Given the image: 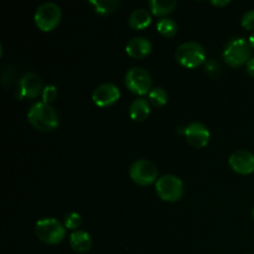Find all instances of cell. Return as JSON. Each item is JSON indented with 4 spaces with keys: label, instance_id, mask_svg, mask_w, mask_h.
I'll list each match as a JSON object with an SVG mask.
<instances>
[{
    "label": "cell",
    "instance_id": "6da1fadb",
    "mask_svg": "<svg viewBox=\"0 0 254 254\" xmlns=\"http://www.w3.org/2000/svg\"><path fill=\"white\" fill-rule=\"evenodd\" d=\"M27 119L30 124L40 131H51L59 127L56 112L50 104L44 102H37L30 108Z\"/></svg>",
    "mask_w": 254,
    "mask_h": 254
},
{
    "label": "cell",
    "instance_id": "7a4b0ae2",
    "mask_svg": "<svg viewBox=\"0 0 254 254\" xmlns=\"http://www.w3.org/2000/svg\"><path fill=\"white\" fill-rule=\"evenodd\" d=\"M36 236L46 245H59L66 236V227L56 218H42L35 226Z\"/></svg>",
    "mask_w": 254,
    "mask_h": 254
},
{
    "label": "cell",
    "instance_id": "3957f363",
    "mask_svg": "<svg viewBox=\"0 0 254 254\" xmlns=\"http://www.w3.org/2000/svg\"><path fill=\"white\" fill-rule=\"evenodd\" d=\"M176 60L180 64L188 68H195L206 62V54L203 47L197 42H185L176 50Z\"/></svg>",
    "mask_w": 254,
    "mask_h": 254
},
{
    "label": "cell",
    "instance_id": "277c9868",
    "mask_svg": "<svg viewBox=\"0 0 254 254\" xmlns=\"http://www.w3.org/2000/svg\"><path fill=\"white\" fill-rule=\"evenodd\" d=\"M251 45L247 40L233 39L223 51V59L231 67H240L251 60Z\"/></svg>",
    "mask_w": 254,
    "mask_h": 254
},
{
    "label": "cell",
    "instance_id": "5b68a950",
    "mask_svg": "<svg viewBox=\"0 0 254 254\" xmlns=\"http://www.w3.org/2000/svg\"><path fill=\"white\" fill-rule=\"evenodd\" d=\"M61 9L55 2H45L35 12V24L42 31H51L61 21Z\"/></svg>",
    "mask_w": 254,
    "mask_h": 254
},
{
    "label": "cell",
    "instance_id": "8992f818",
    "mask_svg": "<svg viewBox=\"0 0 254 254\" xmlns=\"http://www.w3.org/2000/svg\"><path fill=\"white\" fill-rule=\"evenodd\" d=\"M156 193L164 201L175 202L180 200L184 192L183 181L174 175H164L156 181Z\"/></svg>",
    "mask_w": 254,
    "mask_h": 254
},
{
    "label": "cell",
    "instance_id": "52a82bcc",
    "mask_svg": "<svg viewBox=\"0 0 254 254\" xmlns=\"http://www.w3.org/2000/svg\"><path fill=\"white\" fill-rule=\"evenodd\" d=\"M126 86L133 93L144 96L151 91V77L148 71L141 67H133L126 74Z\"/></svg>",
    "mask_w": 254,
    "mask_h": 254
},
{
    "label": "cell",
    "instance_id": "ba28073f",
    "mask_svg": "<svg viewBox=\"0 0 254 254\" xmlns=\"http://www.w3.org/2000/svg\"><path fill=\"white\" fill-rule=\"evenodd\" d=\"M130 178L134 183L141 186H148L158 179V169L149 160H136L130 166Z\"/></svg>",
    "mask_w": 254,
    "mask_h": 254
},
{
    "label": "cell",
    "instance_id": "9c48e42d",
    "mask_svg": "<svg viewBox=\"0 0 254 254\" xmlns=\"http://www.w3.org/2000/svg\"><path fill=\"white\" fill-rule=\"evenodd\" d=\"M42 91L44 89H42L41 78L36 73L27 72L19 81V92H17L19 98H36L40 93H42Z\"/></svg>",
    "mask_w": 254,
    "mask_h": 254
},
{
    "label": "cell",
    "instance_id": "30bf717a",
    "mask_svg": "<svg viewBox=\"0 0 254 254\" xmlns=\"http://www.w3.org/2000/svg\"><path fill=\"white\" fill-rule=\"evenodd\" d=\"M233 171L241 175H250L254 173V154L248 150L235 151L228 159Z\"/></svg>",
    "mask_w": 254,
    "mask_h": 254
},
{
    "label": "cell",
    "instance_id": "8fae6325",
    "mask_svg": "<svg viewBox=\"0 0 254 254\" xmlns=\"http://www.w3.org/2000/svg\"><path fill=\"white\" fill-rule=\"evenodd\" d=\"M119 97H121V92H119L118 87L112 83L101 84L94 89L93 94H92V99L98 107L112 106L118 101Z\"/></svg>",
    "mask_w": 254,
    "mask_h": 254
},
{
    "label": "cell",
    "instance_id": "7c38bea8",
    "mask_svg": "<svg viewBox=\"0 0 254 254\" xmlns=\"http://www.w3.org/2000/svg\"><path fill=\"white\" fill-rule=\"evenodd\" d=\"M184 133H185L188 143L193 148H203L210 141V131L201 123L189 124L185 130H184Z\"/></svg>",
    "mask_w": 254,
    "mask_h": 254
},
{
    "label": "cell",
    "instance_id": "4fadbf2b",
    "mask_svg": "<svg viewBox=\"0 0 254 254\" xmlns=\"http://www.w3.org/2000/svg\"><path fill=\"white\" fill-rule=\"evenodd\" d=\"M151 42L145 37H134L128 42L126 51L131 59H144L151 52Z\"/></svg>",
    "mask_w": 254,
    "mask_h": 254
},
{
    "label": "cell",
    "instance_id": "5bb4252c",
    "mask_svg": "<svg viewBox=\"0 0 254 254\" xmlns=\"http://www.w3.org/2000/svg\"><path fill=\"white\" fill-rule=\"evenodd\" d=\"M69 245L74 252L86 253L92 247L91 236L83 231H76L69 236Z\"/></svg>",
    "mask_w": 254,
    "mask_h": 254
},
{
    "label": "cell",
    "instance_id": "9a60e30c",
    "mask_svg": "<svg viewBox=\"0 0 254 254\" xmlns=\"http://www.w3.org/2000/svg\"><path fill=\"white\" fill-rule=\"evenodd\" d=\"M150 114V106L149 102L144 98H138L129 107V116L133 121L143 122Z\"/></svg>",
    "mask_w": 254,
    "mask_h": 254
},
{
    "label": "cell",
    "instance_id": "2e32d148",
    "mask_svg": "<svg viewBox=\"0 0 254 254\" xmlns=\"http://www.w3.org/2000/svg\"><path fill=\"white\" fill-rule=\"evenodd\" d=\"M129 26L135 30H143L151 24V15L145 9H136L129 16Z\"/></svg>",
    "mask_w": 254,
    "mask_h": 254
},
{
    "label": "cell",
    "instance_id": "e0dca14e",
    "mask_svg": "<svg viewBox=\"0 0 254 254\" xmlns=\"http://www.w3.org/2000/svg\"><path fill=\"white\" fill-rule=\"evenodd\" d=\"M151 12L156 16H164L168 15L175 9L176 1L175 0H151L149 1Z\"/></svg>",
    "mask_w": 254,
    "mask_h": 254
},
{
    "label": "cell",
    "instance_id": "ac0fdd59",
    "mask_svg": "<svg viewBox=\"0 0 254 254\" xmlns=\"http://www.w3.org/2000/svg\"><path fill=\"white\" fill-rule=\"evenodd\" d=\"M89 2L94 6V10H96L97 14L101 15L111 14L119 5V1H117V0H99V1L98 0H92Z\"/></svg>",
    "mask_w": 254,
    "mask_h": 254
},
{
    "label": "cell",
    "instance_id": "d6986e66",
    "mask_svg": "<svg viewBox=\"0 0 254 254\" xmlns=\"http://www.w3.org/2000/svg\"><path fill=\"white\" fill-rule=\"evenodd\" d=\"M159 34L163 35L164 37H173L178 32V25L171 19H163L156 25Z\"/></svg>",
    "mask_w": 254,
    "mask_h": 254
},
{
    "label": "cell",
    "instance_id": "ffe728a7",
    "mask_svg": "<svg viewBox=\"0 0 254 254\" xmlns=\"http://www.w3.org/2000/svg\"><path fill=\"white\" fill-rule=\"evenodd\" d=\"M149 102L155 107L165 106L168 102V93L163 88H154L149 93Z\"/></svg>",
    "mask_w": 254,
    "mask_h": 254
},
{
    "label": "cell",
    "instance_id": "44dd1931",
    "mask_svg": "<svg viewBox=\"0 0 254 254\" xmlns=\"http://www.w3.org/2000/svg\"><path fill=\"white\" fill-rule=\"evenodd\" d=\"M81 216L76 212H72L69 215H67L64 217V227L68 228V230H76L81 226Z\"/></svg>",
    "mask_w": 254,
    "mask_h": 254
},
{
    "label": "cell",
    "instance_id": "7402d4cb",
    "mask_svg": "<svg viewBox=\"0 0 254 254\" xmlns=\"http://www.w3.org/2000/svg\"><path fill=\"white\" fill-rule=\"evenodd\" d=\"M42 102L49 104L50 102L55 101L57 97V88L55 86H46L42 91Z\"/></svg>",
    "mask_w": 254,
    "mask_h": 254
},
{
    "label": "cell",
    "instance_id": "603a6c76",
    "mask_svg": "<svg viewBox=\"0 0 254 254\" xmlns=\"http://www.w3.org/2000/svg\"><path fill=\"white\" fill-rule=\"evenodd\" d=\"M205 69H206V72L210 74V76L215 77V76H217L218 73H220L221 66H220V64L216 61V60L211 59V60H208V61H206Z\"/></svg>",
    "mask_w": 254,
    "mask_h": 254
},
{
    "label": "cell",
    "instance_id": "cb8c5ba5",
    "mask_svg": "<svg viewBox=\"0 0 254 254\" xmlns=\"http://www.w3.org/2000/svg\"><path fill=\"white\" fill-rule=\"evenodd\" d=\"M241 24L246 30H254V10H251L243 15Z\"/></svg>",
    "mask_w": 254,
    "mask_h": 254
},
{
    "label": "cell",
    "instance_id": "d4e9b609",
    "mask_svg": "<svg viewBox=\"0 0 254 254\" xmlns=\"http://www.w3.org/2000/svg\"><path fill=\"white\" fill-rule=\"evenodd\" d=\"M247 72L254 78V57L247 62Z\"/></svg>",
    "mask_w": 254,
    "mask_h": 254
},
{
    "label": "cell",
    "instance_id": "484cf974",
    "mask_svg": "<svg viewBox=\"0 0 254 254\" xmlns=\"http://www.w3.org/2000/svg\"><path fill=\"white\" fill-rule=\"evenodd\" d=\"M228 2H230L228 0H225V1H212V4L216 5V6H225Z\"/></svg>",
    "mask_w": 254,
    "mask_h": 254
},
{
    "label": "cell",
    "instance_id": "4316f807",
    "mask_svg": "<svg viewBox=\"0 0 254 254\" xmlns=\"http://www.w3.org/2000/svg\"><path fill=\"white\" fill-rule=\"evenodd\" d=\"M248 42H250L251 47H252V49H254V32L250 36V40H248Z\"/></svg>",
    "mask_w": 254,
    "mask_h": 254
},
{
    "label": "cell",
    "instance_id": "83f0119b",
    "mask_svg": "<svg viewBox=\"0 0 254 254\" xmlns=\"http://www.w3.org/2000/svg\"><path fill=\"white\" fill-rule=\"evenodd\" d=\"M252 217H253V220H254V208H253V211H252Z\"/></svg>",
    "mask_w": 254,
    "mask_h": 254
},
{
    "label": "cell",
    "instance_id": "f1b7e54d",
    "mask_svg": "<svg viewBox=\"0 0 254 254\" xmlns=\"http://www.w3.org/2000/svg\"><path fill=\"white\" fill-rule=\"evenodd\" d=\"M251 254H254V253H251Z\"/></svg>",
    "mask_w": 254,
    "mask_h": 254
}]
</instances>
